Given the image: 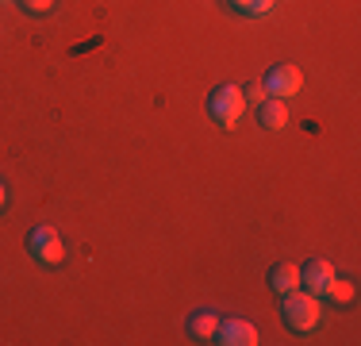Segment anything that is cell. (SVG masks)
I'll use <instances>...</instances> for the list:
<instances>
[{"mask_svg": "<svg viewBox=\"0 0 361 346\" xmlns=\"http://www.w3.org/2000/svg\"><path fill=\"white\" fill-rule=\"evenodd\" d=\"M216 342L223 346H254L257 342V327L246 323V319H219V331H216Z\"/></svg>", "mask_w": 361, "mask_h": 346, "instance_id": "obj_6", "label": "cell"}, {"mask_svg": "<svg viewBox=\"0 0 361 346\" xmlns=\"http://www.w3.org/2000/svg\"><path fill=\"white\" fill-rule=\"evenodd\" d=\"M208 112H212V119H216L223 131H231V127L243 119V112H246L243 89H238V85H219V89L208 97Z\"/></svg>", "mask_w": 361, "mask_h": 346, "instance_id": "obj_2", "label": "cell"}, {"mask_svg": "<svg viewBox=\"0 0 361 346\" xmlns=\"http://www.w3.org/2000/svg\"><path fill=\"white\" fill-rule=\"evenodd\" d=\"M265 93L269 97H277V100H288V97H296L300 89H304V73H300L296 66H288V62H281V66H273L269 73H265Z\"/></svg>", "mask_w": 361, "mask_h": 346, "instance_id": "obj_4", "label": "cell"}, {"mask_svg": "<svg viewBox=\"0 0 361 346\" xmlns=\"http://www.w3.org/2000/svg\"><path fill=\"white\" fill-rule=\"evenodd\" d=\"M326 297H331L334 304H350V300L357 297V285L350 281V277H338V273H334L331 285H326Z\"/></svg>", "mask_w": 361, "mask_h": 346, "instance_id": "obj_10", "label": "cell"}, {"mask_svg": "<svg viewBox=\"0 0 361 346\" xmlns=\"http://www.w3.org/2000/svg\"><path fill=\"white\" fill-rule=\"evenodd\" d=\"M227 4L243 16H269L277 8V0H227Z\"/></svg>", "mask_w": 361, "mask_h": 346, "instance_id": "obj_11", "label": "cell"}, {"mask_svg": "<svg viewBox=\"0 0 361 346\" xmlns=\"http://www.w3.org/2000/svg\"><path fill=\"white\" fill-rule=\"evenodd\" d=\"M0 4H12V0H0Z\"/></svg>", "mask_w": 361, "mask_h": 346, "instance_id": "obj_15", "label": "cell"}, {"mask_svg": "<svg viewBox=\"0 0 361 346\" xmlns=\"http://www.w3.org/2000/svg\"><path fill=\"white\" fill-rule=\"evenodd\" d=\"M331 277H334V266L326 262V258H312V262L300 270V289H307L312 297H326V285H331Z\"/></svg>", "mask_w": 361, "mask_h": 346, "instance_id": "obj_5", "label": "cell"}, {"mask_svg": "<svg viewBox=\"0 0 361 346\" xmlns=\"http://www.w3.org/2000/svg\"><path fill=\"white\" fill-rule=\"evenodd\" d=\"M27 250H31V258H35L39 266H62V258H66L62 235H58L50 223H39V227H31Z\"/></svg>", "mask_w": 361, "mask_h": 346, "instance_id": "obj_3", "label": "cell"}, {"mask_svg": "<svg viewBox=\"0 0 361 346\" xmlns=\"http://www.w3.org/2000/svg\"><path fill=\"white\" fill-rule=\"evenodd\" d=\"M20 8L27 16H47L50 8H54V0H20Z\"/></svg>", "mask_w": 361, "mask_h": 346, "instance_id": "obj_13", "label": "cell"}, {"mask_svg": "<svg viewBox=\"0 0 361 346\" xmlns=\"http://www.w3.org/2000/svg\"><path fill=\"white\" fill-rule=\"evenodd\" d=\"M257 124H262L265 131H281V127H288V108H285V100L269 97L265 104H257Z\"/></svg>", "mask_w": 361, "mask_h": 346, "instance_id": "obj_7", "label": "cell"}, {"mask_svg": "<svg viewBox=\"0 0 361 346\" xmlns=\"http://www.w3.org/2000/svg\"><path fill=\"white\" fill-rule=\"evenodd\" d=\"M216 331H219L216 311H196V316L188 319V335H192L196 342H216Z\"/></svg>", "mask_w": 361, "mask_h": 346, "instance_id": "obj_8", "label": "cell"}, {"mask_svg": "<svg viewBox=\"0 0 361 346\" xmlns=\"http://www.w3.org/2000/svg\"><path fill=\"white\" fill-rule=\"evenodd\" d=\"M269 285H273V292H292V289H300V266H292V262H281V266H273V273H269Z\"/></svg>", "mask_w": 361, "mask_h": 346, "instance_id": "obj_9", "label": "cell"}, {"mask_svg": "<svg viewBox=\"0 0 361 346\" xmlns=\"http://www.w3.org/2000/svg\"><path fill=\"white\" fill-rule=\"evenodd\" d=\"M281 316H285V323L292 327V331L307 335V331L319 327L323 304H319V297H312L307 289H292V292H285V308H281Z\"/></svg>", "mask_w": 361, "mask_h": 346, "instance_id": "obj_1", "label": "cell"}, {"mask_svg": "<svg viewBox=\"0 0 361 346\" xmlns=\"http://www.w3.org/2000/svg\"><path fill=\"white\" fill-rule=\"evenodd\" d=\"M8 204V193H4V181H0V208Z\"/></svg>", "mask_w": 361, "mask_h": 346, "instance_id": "obj_14", "label": "cell"}, {"mask_svg": "<svg viewBox=\"0 0 361 346\" xmlns=\"http://www.w3.org/2000/svg\"><path fill=\"white\" fill-rule=\"evenodd\" d=\"M243 97H246V108H250V104L257 108V104H265V100H269V93H265V85H246V89H243Z\"/></svg>", "mask_w": 361, "mask_h": 346, "instance_id": "obj_12", "label": "cell"}]
</instances>
